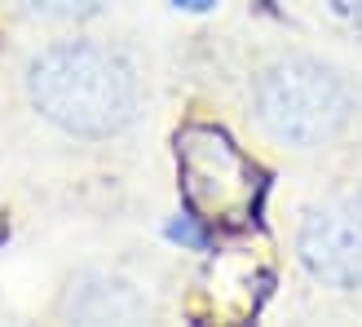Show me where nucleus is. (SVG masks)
<instances>
[{
  "mask_svg": "<svg viewBox=\"0 0 362 327\" xmlns=\"http://www.w3.org/2000/svg\"><path fill=\"white\" fill-rule=\"evenodd\" d=\"M332 9L340 18H349V23H362V0H332Z\"/></svg>",
  "mask_w": 362,
  "mask_h": 327,
  "instance_id": "nucleus-6",
  "label": "nucleus"
},
{
  "mask_svg": "<svg viewBox=\"0 0 362 327\" xmlns=\"http://www.w3.org/2000/svg\"><path fill=\"white\" fill-rule=\"evenodd\" d=\"M106 0H31V9H40L49 18H88L98 13Z\"/></svg>",
  "mask_w": 362,
  "mask_h": 327,
  "instance_id": "nucleus-5",
  "label": "nucleus"
},
{
  "mask_svg": "<svg viewBox=\"0 0 362 327\" xmlns=\"http://www.w3.org/2000/svg\"><path fill=\"white\" fill-rule=\"evenodd\" d=\"M31 102L58 129L102 137L133 115V76L111 49L58 45L31 62Z\"/></svg>",
  "mask_w": 362,
  "mask_h": 327,
  "instance_id": "nucleus-1",
  "label": "nucleus"
},
{
  "mask_svg": "<svg viewBox=\"0 0 362 327\" xmlns=\"http://www.w3.org/2000/svg\"><path fill=\"white\" fill-rule=\"evenodd\" d=\"M300 261L332 287L362 283V195H345L318 208L300 230Z\"/></svg>",
  "mask_w": 362,
  "mask_h": 327,
  "instance_id": "nucleus-4",
  "label": "nucleus"
},
{
  "mask_svg": "<svg viewBox=\"0 0 362 327\" xmlns=\"http://www.w3.org/2000/svg\"><path fill=\"white\" fill-rule=\"evenodd\" d=\"M177 159H181L186 199L208 217L234 212L252 190L247 159L234 151V142L226 133H216V129H190L177 142Z\"/></svg>",
  "mask_w": 362,
  "mask_h": 327,
  "instance_id": "nucleus-3",
  "label": "nucleus"
},
{
  "mask_svg": "<svg viewBox=\"0 0 362 327\" xmlns=\"http://www.w3.org/2000/svg\"><path fill=\"white\" fill-rule=\"evenodd\" d=\"M257 115L274 142L310 151L340 133L349 98L327 67L310 58H283L257 80Z\"/></svg>",
  "mask_w": 362,
  "mask_h": 327,
  "instance_id": "nucleus-2",
  "label": "nucleus"
},
{
  "mask_svg": "<svg viewBox=\"0 0 362 327\" xmlns=\"http://www.w3.org/2000/svg\"><path fill=\"white\" fill-rule=\"evenodd\" d=\"M173 5H181V9H194V13H204V9H212L216 0H173Z\"/></svg>",
  "mask_w": 362,
  "mask_h": 327,
  "instance_id": "nucleus-7",
  "label": "nucleus"
}]
</instances>
